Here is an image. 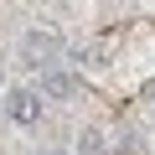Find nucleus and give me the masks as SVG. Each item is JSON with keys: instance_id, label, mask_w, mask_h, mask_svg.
<instances>
[{"instance_id": "obj_3", "label": "nucleus", "mask_w": 155, "mask_h": 155, "mask_svg": "<svg viewBox=\"0 0 155 155\" xmlns=\"http://www.w3.org/2000/svg\"><path fill=\"white\" fill-rule=\"evenodd\" d=\"M41 93H47V98H72V93H78V78H67V72H41Z\"/></svg>"}, {"instance_id": "obj_6", "label": "nucleus", "mask_w": 155, "mask_h": 155, "mask_svg": "<svg viewBox=\"0 0 155 155\" xmlns=\"http://www.w3.org/2000/svg\"><path fill=\"white\" fill-rule=\"evenodd\" d=\"M41 155H62V150H41Z\"/></svg>"}, {"instance_id": "obj_1", "label": "nucleus", "mask_w": 155, "mask_h": 155, "mask_svg": "<svg viewBox=\"0 0 155 155\" xmlns=\"http://www.w3.org/2000/svg\"><path fill=\"white\" fill-rule=\"evenodd\" d=\"M57 52H62V36L47 31V26H31V31L21 36V62H26V67H47Z\"/></svg>"}, {"instance_id": "obj_4", "label": "nucleus", "mask_w": 155, "mask_h": 155, "mask_svg": "<svg viewBox=\"0 0 155 155\" xmlns=\"http://www.w3.org/2000/svg\"><path fill=\"white\" fill-rule=\"evenodd\" d=\"M78 155H104V134H98V129H83V140H78Z\"/></svg>"}, {"instance_id": "obj_5", "label": "nucleus", "mask_w": 155, "mask_h": 155, "mask_svg": "<svg viewBox=\"0 0 155 155\" xmlns=\"http://www.w3.org/2000/svg\"><path fill=\"white\" fill-rule=\"evenodd\" d=\"M145 98H150V104H155V78H150V88H145Z\"/></svg>"}, {"instance_id": "obj_2", "label": "nucleus", "mask_w": 155, "mask_h": 155, "mask_svg": "<svg viewBox=\"0 0 155 155\" xmlns=\"http://www.w3.org/2000/svg\"><path fill=\"white\" fill-rule=\"evenodd\" d=\"M5 114H11V124L36 129V124H41V93H36V88H11V93H5Z\"/></svg>"}]
</instances>
